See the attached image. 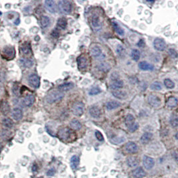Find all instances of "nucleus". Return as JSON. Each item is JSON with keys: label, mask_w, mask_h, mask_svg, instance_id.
Here are the masks:
<instances>
[{"label": "nucleus", "mask_w": 178, "mask_h": 178, "mask_svg": "<svg viewBox=\"0 0 178 178\" xmlns=\"http://www.w3.org/2000/svg\"><path fill=\"white\" fill-rule=\"evenodd\" d=\"M35 102V97L32 94H28L26 95L24 99V104L27 107H31Z\"/></svg>", "instance_id": "obj_22"}, {"label": "nucleus", "mask_w": 178, "mask_h": 178, "mask_svg": "<svg viewBox=\"0 0 178 178\" xmlns=\"http://www.w3.org/2000/svg\"><path fill=\"white\" fill-rule=\"evenodd\" d=\"M5 55V59H12L15 57V49L12 46H6L2 51V56Z\"/></svg>", "instance_id": "obj_7"}, {"label": "nucleus", "mask_w": 178, "mask_h": 178, "mask_svg": "<svg viewBox=\"0 0 178 178\" xmlns=\"http://www.w3.org/2000/svg\"><path fill=\"white\" fill-rule=\"evenodd\" d=\"M154 48L159 51H163L165 50L167 47V45L165 41L163 39L157 38L154 41Z\"/></svg>", "instance_id": "obj_6"}, {"label": "nucleus", "mask_w": 178, "mask_h": 178, "mask_svg": "<svg viewBox=\"0 0 178 178\" xmlns=\"http://www.w3.org/2000/svg\"><path fill=\"white\" fill-rule=\"evenodd\" d=\"M51 37L54 38H58L59 37V32L57 29H54V30H52L51 31Z\"/></svg>", "instance_id": "obj_49"}, {"label": "nucleus", "mask_w": 178, "mask_h": 178, "mask_svg": "<svg viewBox=\"0 0 178 178\" xmlns=\"http://www.w3.org/2000/svg\"><path fill=\"white\" fill-rule=\"evenodd\" d=\"M125 124L130 132H135L139 128V124L136 122L135 118L132 114H127L125 118Z\"/></svg>", "instance_id": "obj_1"}, {"label": "nucleus", "mask_w": 178, "mask_h": 178, "mask_svg": "<svg viewBox=\"0 0 178 178\" xmlns=\"http://www.w3.org/2000/svg\"><path fill=\"white\" fill-rule=\"evenodd\" d=\"M126 163L129 167L134 168V167H136V166L138 165L139 161L138 159H137L136 157H129L126 159Z\"/></svg>", "instance_id": "obj_27"}, {"label": "nucleus", "mask_w": 178, "mask_h": 178, "mask_svg": "<svg viewBox=\"0 0 178 178\" xmlns=\"http://www.w3.org/2000/svg\"><path fill=\"white\" fill-rule=\"evenodd\" d=\"M59 8L61 11V12L65 14H70L72 10V3L66 0H61L58 2Z\"/></svg>", "instance_id": "obj_3"}, {"label": "nucleus", "mask_w": 178, "mask_h": 178, "mask_svg": "<svg viewBox=\"0 0 178 178\" xmlns=\"http://www.w3.org/2000/svg\"><path fill=\"white\" fill-rule=\"evenodd\" d=\"M175 138L177 139V140H178V131L176 133V134H175Z\"/></svg>", "instance_id": "obj_58"}, {"label": "nucleus", "mask_w": 178, "mask_h": 178, "mask_svg": "<svg viewBox=\"0 0 178 178\" xmlns=\"http://www.w3.org/2000/svg\"><path fill=\"white\" fill-rule=\"evenodd\" d=\"M140 56H141L140 51H139L138 49H134L131 50V58L133 59V60H134L135 61H139V59H140Z\"/></svg>", "instance_id": "obj_35"}, {"label": "nucleus", "mask_w": 178, "mask_h": 178, "mask_svg": "<svg viewBox=\"0 0 178 178\" xmlns=\"http://www.w3.org/2000/svg\"><path fill=\"white\" fill-rule=\"evenodd\" d=\"M23 111L20 108H14L11 111V117L15 121H19L23 118Z\"/></svg>", "instance_id": "obj_17"}, {"label": "nucleus", "mask_w": 178, "mask_h": 178, "mask_svg": "<svg viewBox=\"0 0 178 178\" xmlns=\"http://www.w3.org/2000/svg\"><path fill=\"white\" fill-rule=\"evenodd\" d=\"M74 135V132H73L70 129L65 127V128L61 129L59 130L58 132V136H59L61 140H67L68 141L72 138V136Z\"/></svg>", "instance_id": "obj_5"}, {"label": "nucleus", "mask_w": 178, "mask_h": 178, "mask_svg": "<svg viewBox=\"0 0 178 178\" xmlns=\"http://www.w3.org/2000/svg\"><path fill=\"white\" fill-rule=\"evenodd\" d=\"M28 81L29 85L35 89L38 88L40 86V77L36 74H33L29 75L28 77Z\"/></svg>", "instance_id": "obj_9"}, {"label": "nucleus", "mask_w": 178, "mask_h": 178, "mask_svg": "<svg viewBox=\"0 0 178 178\" xmlns=\"http://www.w3.org/2000/svg\"><path fill=\"white\" fill-rule=\"evenodd\" d=\"M12 92H13V94H14L15 95H19V87H18L17 85H14V86H13Z\"/></svg>", "instance_id": "obj_47"}, {"label": "nucleus", "mask_w": 178, "mask_h": 178, "mask_svg": "<svg viewBox=\"0 0 178 178\" xmlns=\"http://www.w3.org/2000/svg\"><path fill=\"white\" fill-rule=\"evenodd\" d=\"M22 49L23 53H24V54L28 55L29 54H31V49H30V47H29V45H24L22 47Z\"/></svg>", "instance_id": "obj_44"}, {"label": "nucleus", "mask_w": 178, "mask_h": 178, "mask_svg": "<svg viewBox=\"0 0 178 178\" xmlns=\"http://www.w3.org/2000/svg\"><path fill=\"white\" fill-rule=\"evenodd\" d=\"M90 51H91V54H92V56L93 57V58H97V59H99V58H101L103 55L101 48H100L99 46H97V45H94V46H93L92 48H91Z\"/></svg>", "instance_id": "obj_18"}, {"label": "nucleus", "mask_w": 178, "mask_h": 178, "mask_svg": "<svg viewBox=\"0 0 178 178\" xmlns=\"http://www.w3.org/2000/svg\"><path fill=\"white\" fill-rule=\"evenodd\" d=\"M111 79L112 81L119 80V79H120V76H119V74H118V73H116V72L113 73L111 76Z\"/></svg>", "instance_id": "obj_48"}, {"label": "nucleus", "mask_w": 178, "mask_h": 178, "mask_svg": "<svg viewBox=\"0 0 178 178\" xmlns=\"http://www.w3.org/2000/svg\"><path fill=\"white\" fill-rule=\"evenodd\" d=\"M98 69L100 71H102V72H108L110 69V66L108 64V63H103L102 62L101 63H99L97 66Z\"/></svg>", "instance_id": "obj_37"}, {"label": "nucleus", "mask_w": 178, "mask_h": 178, "mask_svg": "<svg viewBox=\"0 0 178 178\" xmlns=\"http://www.w3.org/2000/svg\"><path fill=\"white\" fill-rule=\"evenodd\" d=\"M77 67L79 70H86L88 67V59L85 56H80L77 59Z\"/></svg>", "instance_id": "obj_11"}, {"label": "nucleus", "mask_w": 178, "mask_h": 178, "mask_svg": "<svg viewBox=\"0 0 178 178\" xmlns=\"http://www.w3.org/2000/svg\"><path fill=\"white\" fill-rule=\"evenodd\" d=\"M147 101L150 106L154 108H158L161 104V99L156 95H149L147 98Z\"/></svg>", "instance_id": "obj_8"}, {"label": "nucleus", "mask_w": 178, "mask_h": 178, "mask_svg": "<svg viewBox=\"0 0 178 178\" xmlns=\"http://www.w3.org/2000/svg\"><path fill=\"white\" fill-rule=\"evenodd\" d=\"M40 24L43 28H46L50 24V19L47 15H43L40 19Z\"/></svg>", "instance_id": "obj_32"}, {"label": "nucleus", "mask_w": 178, "mask_h": 178, "mask_svg": "<svg viewBox=\"0 0 178 178\" xmlns=\"http://www.w3.org/2000/svg\"><path fill=\"white\" fill-rule=\"evenodd\" d=\"M2 124H3V126L6 127V128L10 129L13 127V122L11 119L8 118H4L3 120H2Z\"/></svg>", "instance_id": "obj_34"}, {"label": "nucleus", "mask_w": 178, "mask_h": 178, "mask_svg": "<svg viewBox=\"0 0 178 178\" xmlns=\"http://www.w3.org/2000/svg\"><path fill=\"white\" fill-rule=\"evenodd\" d=\"M116 52H117V54L119 55V56H122L123 54H124L125 52V49L124 47L122 46V45L118 44L117 45V47H116Z\"/></svg>", "instance_id": "obj_43"}, {"label": "nucleus", "mask_w": 178, "mask_h": 178, "mask_svg": "<svg viewBox=\"0 0 178 178\" xmlns=\"http://www.w3.org/2000/svg\"><path fill=\"white\" fill-rule=\"evenodd\" d=\"M143 164L146 170H152L155 165V160L151 157L145 156L143 158Z\"/></svg>", "instance_id": "obj_12"}, {"label": "nucleus", "mask_w": 178, "mask_h": 178, "mask_svg": "<svg viewBox=\"0 0 178 178\" xmlns=\"http://www.w3.org/2000/svg\"><path fill=\"white\" fill-rule=\"evenodd\" d=\"M170 123L173 127H178V116L175 115H172L170 118Z\"/></svg>", "instance_id": "obj_40"}, {"label": "nucleus", "mask_w": 178, "mask_h": 178, "mask_svg": "<svg viewBox=\"0 0 178 178\" xmlns=\"http://www.w3.org/2000/svg\"><path fill=\"white\" fill-rule=\"evenodd\" d=\"M169 54H170V56L172 57V58H176L178 57V54L177 52L175 51V49H169Z\"/></svg>", "instance_id": "obj_46"}, {"label": "nucleus", "mask_w": 178, "mask_h": 178, "mask_svg": "<svg viewBox=\"0 0 178 178\" xmlns=\"http://www.w3.org/2000/svg\"><path fill=\"white\" fill-rule=\"evenodd\" d=\"M124 81L122 80H121V79H119V80L113 81L112 83L111 84L110 88L111 89H113V90H120V89L122 88L123 87H124Z\"/></svg>", "instance_id": "obj_31"}, {"label": "nucleus", "mask_w": 178, "mask_h": 178, "mask_svg": "<svg viewBox=\"0 0 178 178\" xmlns=\"http://www.w3.org/2000/svg\"><path fill=\"white\" fill-rule=\"evenodd\" d=\"M20 62H21V64L23 66H24L25 67L27 68H30L32 67L33 65L32 60H31V59L29 58H22L20 59Z\"/></svg>", "instance_id": "obj_33"}, {"label": "nucleus", "mask_w": 178, "mask_h": 178, "mask_svg": "<svg viewBox=\"0 0 178 178\" xmlns=\"http://www.w3.org/2000/svg\"><path fill=\"white\" fill-rule=\"evenodd\" d=\"M92 25L95 30L98 31L102 29V22H101L99 17L97 15H93L92 17Z\"/></svg>", "instance_id": "obj_14"}, {"label": "nucleus", "mask_w": 178, "mask_h": 178, "mask_svg": "<svg viewBox=\"0 0 178 178\" xmlns=\"http://www.w3.org/2000/svg\"><path fill=\"white\" fill-rule=\"evenodd\" d=\"M38 31H39V29L38 28V27H33L32 28L30 29L31 33H38Z\"/></svg>", "instance_id": "obj_52"}, {"label": "nucleus", "mask_w": 178, "mask_h": 178, "mask_svg": "<svg viewBox=\"0 0 178 178\" xmlns=\"http://www.w3.org/2000/svg\"><path fill=\"white\" fill-rule=\"evenodd\" d=\"M138 67L142 71H152L154 70V65L145 61H141V62L139 63Z\"/></svg>", "instance_id": "obj_19"}, {"label": "nucleus", "mask_w": 178, "mask_h": 178, "mask_svg": "<svg viewBox=\"0 0 178 178\" xmlns=\"http://www.w3.org/2000/svg\"><path fill=\"white\" fill-rule=\"evenodd\" d=\"M178 104V99L175 97H170L167 100V102H166V105H167V107L168 108L173 109L176 108Z\"/></svg>", "instance_id": "obj_20"}, {"label": "nucleus", "mask_w": 178, "mask_h": 178, "mask_svg": "<svg viewBox=\"0 0 178 178\" xmlns=\"http://www.w3.org/2000/svg\"><path fill=\"white\" fill-rule=\"evenodd\" d=\"M72 112L75 115L80 117L84 112V104L81 102H77L72 106Z\"/></svg>", "instance_id": "obj_4"}, {"label": "nucleus", "mask_w": 178, "mask_h": 178, "mask_svg": "<svg viewBox=\"0 0 178 178\" xmlns=\"http://www.w3.org/2000/svg\"><path fill=\"white\" fill-rule=\"evenodd\" d=\"M79 157L77 156H74L72 157L70 159V165L71 167L74 170H76L78 168L79 165Z\"/></svg>", "instance_id": "obj_26"}, {"label": "nucleus", "mask_w": 178, "mask_h": 178, "mask_svg": "<svg viewBox=\"0 0 178 178\" xmlns=\"http://www.w3.org/2000/svg\"><path fill=\"white\" fill-rule=\"evenodd\" d=\"M74 83H71V82H68V83H65L63 84H61L58 86V90L61 92H68L74 88Z\"/></svg>", "instance_id": "obj_21"}, {"label": "nucleus", "mask_w": 178, "mask_h": 178, "mask_svg": "<svg viewBox=\"0 0 178 178\" xmlns=\"http://www.w3.org/2000/svg\"><path fill=\"white\" fill-rule=\"evenodd\" d=\"M121 103L116 101H110L107 102L106 104V108L108 110H113L121 106Z\"/></svg>", "instance_id": "obj_23"}, {"label": "nucleus", "mask_w": 178, "mask_h": 178, "mask_svg": "<svg viewBox=\"0 0 178 178\" xmlns=\"http://www.w3.org/2000/svg\"><path fill=\"white\" fill-rule=\"evenodd\" d=\"M133 176L135 178H141L145 175V172L141 167H138L135 169L132 172Z\"/></svg>", "instance_id": "obj_24"}, {"label": "nucleus", "mask_w": 178, "mask_h": 178, "mask_svg": "<svg viewBox=\"0 0 178 178\" xmlns=\"http://www.w3.org/2000/svg\"><path fill=\"white\" fill-rule=\"evenodd\" d=\"M40 37L39 35H36L35 37V40L36 41V42H38V41H40Z\"/></svg>", "instance_id": "obj_57"}, {"label": "nucleus", "mask_w": 178, "mask_h": 178, "mask_svg": "<svg viewBox=\"0 0 178 178\" xmlns=\"http://www.w3.org/2000/svg\"><path fill=\"white\" fill-rule=\"evenodd\" d=\"M164 85L168 89H170V90H172V89H173L175 88V83L173 82L172 80H171L170 79H165V80L163 81Z\"/></svg>", "instance_id": "obj_38"}, {"label": "nucleus", "mask_w": 178, "mask_h": 178, "mask_svg": "<svg viewBox=\"0 0 178 178\" xmlns=\"http://www.w3.org/2000/svg\"><path fill=\"white\" fill-rule=\"evenodd\" d=\"M153 137V134L150 132H145L142 135V136L141 137V142L143 143V144H147L151 141L152 138Z\"/></svg>", "instance_id": "obj_25"}, {"label": "nucleus", "mask_w": 178, "mask_h": 178, "mask_svg": "<svg viewBox=\"0 0 178 178\" xmlns=\"http://www.w3.org/2000/svg\"><path fill=\"white\" fill-rule=\"evenodd\" d=\"M8 16H9L8 18H9V19H13V17H14V16H13V14H11V13H10V14H8Z\"/></svg>", "instance_id": "obj_56"}, {"label": "nucleus", "mask_w": 178, "mask_h": 178, "mask_svg": "<svg viewBox=\"0 0 178 178\" xmlns=\"http://www.w3.org/2000/svg\"><path fill=\"white\" fill-rule=\"evenodd\" d=\"M19 23H20V20H19V18H17V19L15 21L14 24H15V25H19Z\"/></svg>", "instance_id": "obj_54"}, {"label": "nucleus", "mask_w": 178, "mask_h": 178, "mask_svg": "<svg viewBox=\"0 0 178 178\" xmlns=\"http://www.w3.org/2000/svg\"><path fill=\"white\" fill-rule=\"evenodd\" d=\"M138 46L140 47H143L145 46V41L144 40H143V39H141V40L139 41L138 43Z\"/></svg>", "instance_id": "obj_50"}, {"label": "nucleus", "mask_w": 178, "mask_h": 178, "mask_svg": "<svg viewBox=\"0 0 178 178\" xmlns=\"http://www.w3.org/2000/svg\"><path fill=\"white\" fill-rule=\"evenodd\" d=\"M125 149L129 154H134L138 152V146L133 141H129L125 144Z\"/></svg>", "instance_id": "obj_13"}, {"label": "nucleus", "mask_w": 178, "mask_h": 178, "mask_svg": "<svg viewBox=\"0 0 178 178\" xmlns=\"http://www.w3.org/2000/svg\"><path fill=\"white\" fill-rule=\"evenodd\" d=\"M64 96V93L60 91H53L46 96V102L48 104H52L54 103L61 101Z\"/></svg>", "instance_id": "obj_2"}, {"label": "nucleus", "mask_w": 178, "mask_h": 178, "mask_svg": "<svg viewBox=\"0 0 178 178\" xmlns=\"http://www.w3.org/2000/svg\"><path fill=\"white\" fill-rule=\"evenodd\" d=\"M150 89H151L152 90H155V91L161 90L162 89L161 83L159 81H155L151 84V86H150Z\"/></svg>", "instance_id": "obj_39"}, {"label": "nucleus", "mask_w": 178, "mask_h": 178, "mask_svg": "<svg viewBox=\"0 0 178 178\" xmlns=\"http://www.w3.org/2000/svg\"><path fill=\"white\" fill-rule=\"evenodd\" d=\"M5 8L6 9H10L11 8V4L10 3H6L5 6Z\"/></svg>", "instance_id": "obj_55"}, {"label": "nucleus", "mask_w": 178, "mask_h": 178, "mask_svg": "<svg viewBox=\"0 0 178 178\" xmlns=\"http://www.w3.org/2000/svg\"><path fill=\"white\" fill-rule=\"evenodd\" d=\"M172 155H173V158H174L175 160L177 162H178V153L173 152Z\"/></svg>", "instance_id": "obj_53"}, {"label": "nucleus", "mask_w": 178, "mask_h": 178, "mask_svg": "<svg viewBox=\"0 0 178 178\" xmlns=\"http://www.w3.org/2000/svg\"><path fill=\"white\" fill-rule=\"evenodd\" d=\"M112 25H113V27L114 29H115V32L117 33L118 35H120V36H124V35H125L124 29H122L117 22H112Z\"/></svg>", "instance_id": "obj_30"}, {"label": "nucleus", "mask_w": 178, "mask_h": 178, "mask_svg": "<svg viewBox=\"0 0 178 178\" xmlns=\"http://www.w3.org/2000/svg\"><path fill=\"white\" fill-rule=\"evenodd\" d=\"M67 26V21L64 17L59 18L57 22V26L60 29H65Z\"/></svg>", "instance_id": "obj_29"}, {"label": "nucleus", "mask_w": 178, "mask_h": 178, "mask_svg": "<svg viewBox=\"0 0 178 178\" xmlns=\"http://www.w3.org/2000/svg\"><path fill=\"white\" fill-rule=\"evenodd\" d=\"M44 4L46 10L50 13H56L58 11V8H57L56 2L53 0H46V1H45Z\"/></svg>", "instance_id": "obj_10"}, {"label": "nucleus", "mask_w": 178, "mask_h": 178, "mask_svg": "<svg viewBox=\"0 0 178 178\" xmlns=\"http://www.w3.org/2000/svg\"><path fill=\"white\" fill-rule=\"evenodd\" d=\"M55 173H56V171H55L54 169H51V170H49L48 172H47V175H49V176H52V175L55 174Z\"/></svg>", "instance_id": "obj_51"}, {"label": "nucleus", "mask_w": 178, "mask_h": 178, "mask_svg": "<svg viewBox=\"0 0 178 178\" xmlns=\"http://www.w3.org/2000/svg\"><path fill=\"white\" fill-rule=\"evenodd\" d=\"M95 137H96L97 140L98 141H104V136H103L102 134L99 131H98V130H96V131H95Z\"/></svg>", "instance_id": "obj_45"}, {"label": "nucleus", "mask_w": 178, "mask_h": 178, "mask_svg": "<svg viewBox=\"0 0 178 178\" xmlns=\"http://www.w3.org/2000/svg\"><path fill=\"white\" fill-rule=\"evenodd\" d=\"M89 113L94 119H99L101 118L102 115V111L100 110V109L95 106L91 107L89 109Z\"/></svg>", "instance_id": "obj_15"}, {"label": "nucleus", "mask_w": 178, "mask_h": 178, "mask_svg": "<svg viewBox=\"0 0 178 178\" xmlns=\"http://www.w3.org/2000/svg\"><path fill=\"white\" fill-rule=\"evenodd\" d=\"M102 90L101 89L98 88V87H95V88H93L91 89L90 90V92H89V94L90 95H98L100 93H102Z\"/></svg>", "instance_id": "obj_41"}, {"label": "nucleus", "mask_w": 178, "mask_h": 178, "mask_svg": "<svg viewBox=\"0 0 178 178\" xmlns=\"http://www.w3.org/2000/svg\"><path fill=\"white\" fill-rule=\"evenodd\" d=\"M70 127L71 128L74 130H79L81 128V124L79 120L76 119H74L70 122Z\"/></svg>", "instance_id": "obj_28"}, {"label": "nucleus", "mask_w": 178, "mask_h": 178, "mask_svg": "<svg viewBox=\"0 0 178 178\" xmlns=\"http://www.w3.org/2000/svg\"><path fill=\"white\" fill-rule=\"evenodd\" d=\"M125 141V139L124 138H122V137H115V138H113L111 140V142L113 143V144L117 145L120 144V143L124 142Z\"/></svg>", "instance_id": "obj_42"}, {"label": "nucleus", "mask_w": 178, "mask_h": 178, "mask_svg": "<svg viewBox=\"0 0 178 178\" xmlns=\"http://www.w3.org/2000/svg\"><path fill=\"white\" fill-rule=\"evenodd\" d=\"M1 112L3 115H6L10 112V106H9L8 103L5 102L4 103H2L1 105Z\"/></svg>", "instance_id": "obj_36"}, {"label": "nucleus", "mask_w": 178, "mask_h": 178, "mask_svg": "<svg viewBox=\"0 0 178 178\" xmlns=\"http://www.w3.org/2000/svg\"><path fill=\"white\" fill-rule=\"evenodd\" d=\"M112 94L115 98L121 100H124L127 99V97H128L127 93L124 90H115L112 92Z\"/></svg>", "instance_id": "obj_16"}]
</instances>
